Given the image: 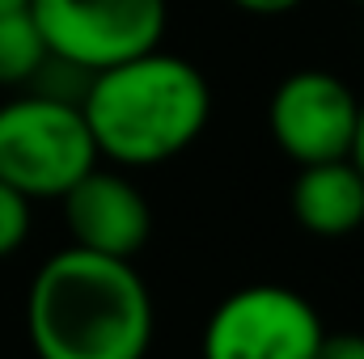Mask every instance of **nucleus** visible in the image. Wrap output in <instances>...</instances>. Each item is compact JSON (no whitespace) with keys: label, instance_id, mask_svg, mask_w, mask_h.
Segmentation results:
<instances>
[{"label":"nucleus","instance_id":"f257e3e1","mask_svg":"<svg viewBox=\"0 0 364 359\" xmlns=\"http://www.w3.org/2000/svg\"><path fill=\"white\" fill-rule=\"evenodd\" d=\"M153 330V292L127 258L68 245L30 279L26 338L34 359H144Z\"/></svg>","mask_w":364,"mask_h":359},{"label":"nucleus","instance_id":"f03ea898","mask_svg":"<svg viewBox=\"0 0 364 359\" xmlns=\"http://www.w3.org/2000/svg\"><path fill=\"white\" fill-rule=\"evenodd\" d=\"M81 114L97 161H110L114 170H149L174 161L203 136L212 85L191 60L153 47L93 72Z\"/></svg>","mask_w":364,"mask_h":359},{"label":"nucleus","instance_id":"7ed1b4c3","mask_svg":"<svg viewBox=\"0 0 364 359\" xmlns=\"http://www.w3.org/2000/svg\"><path fill=\"white\" fill-rule=\"evenodd\" d=\"M97 165L81 106L43 93H13L0 106V182L30 203L60 199Z\"/></svg>","mask_w":364,"mask_h":359},{"label":"nucleus","instance_id":"20e7f679","mask_svg":"<svg viewBox=\"0 0 364 359\" xmlns=\"http://www.w3.org/2000/svg\"><path fill=\"white\" fill-rule=\"evenodd\" d=\"M30 17L51 55L102 72L161 47L170 26L166 0H30Z\"/></svg>","mask_w":364,"mask_h":359},{"label":"nucleus","instance_id":"39448f33","mask_svg":"<svg viewBox=\"0 0 364 359\" xmlns=\"http://www.w3.org/2000/svg\"><path fill=\"white\" fill-rule=\"evenodd\" d=\"M322 334L326 326L301 292L284 283H250L212 309L199 359H314Z\"/></svg>","mask_w":364,"mask_h":359},{"label":"nucleus","instance_id":"423d86ee","mask_svg":"<svg viewBox=\"0 0 364 359\" xmlns=\"http://www.w3.org/2000/svg\"><path fill=\"white\" fill-rule=\"evenodd\" d=\"M356 110L360 97L343 77L326 68H301L275 85L267 101V131L275 148L296 165L339 161L352 153Z\"/></svg>","mask_w":364,"mask_h":359},{"label":"nucleus","instance_id":"0eeeda50","mask_svg":"<svg viewBox=\"0 0 364 359\" xmlns=\"http://www.w3.org/2000/svg\"><path fill=\"white\" fill-rule=\"evenodd\" d=\"M64 207V224L73 245L93 250V254H110V258H136L149 237H153V211L149 199L127 174H119L114 165H93L77 186H68L60 194Z\"/></svg>","mask_w":364,"mask_h":359},{"label":"nucleus","instance_id":"6e6552de","mask_svg":"<svg viewBox=\"0 0 364 359\" xmlns=\"http://www.w3.org/2000/svg\"><path fill=\"white\" fill-rule=\"evenodd\" d=\"M292 216L314 237H348L364 224V174L348 161L301 165L292 182Z\"/></svg>","mask_w":364,"mask_h":359},{"label":"nucleus","instance_id":"1a4fd4ad","mask_svg":"<svg viewBox=\"0 0 364 359\" xmlns=\"http://www.w3.org/2000/svg\"><path fill=\"white\" fill-rule=\"evenodd\" d=\"M47 60V43L30 9L0 13V89H26Z\"/></svg>","mask_w":364,"mask_h":359},{"label":"nucleus","instance_id":"9d476101","mask_svg":"<svg viewBox=\"0 0 364 359\" xmlns=\"http://www.w3.org/2000/svg\"><path fill=\"white\" fill-rule=\"evenodd\" d=\"M30 224H34V203L21 190H13L9 182H0V258H9L26 245Z\"/></svg>","mask_w":364,"mask_h":359},{"label":"nucleus","instance_id":"9b49d317","mask_svg":"<svg viewBox=\"0 0 364 359\" xmlns=\"http://www.w3.org/2000/svg\"><path fill=\"white\" fill-rule=\"evenodd\" d=\"M314 359H364V334H352V330L331 334V330H326Z\"/></svg>","mask_w":364,"mask_h":359},{"label":"nucleus","instance_id":"f8f14e48","mask_svg":"<svg viewBox=\"0 0 364 359\" xmlns=\"http://www.w3.org/2000/svg\"><path fill=\"white\" fill-rule=\"evenodd\" d=\"M229 4L242 9V13H250V17H284L296 4H305V0H229Z\"/></svg>","mask_w":364,"mask_h":359},{"label":"nucleus","instance_id":"ddd939ff","mask_svg":"<svg viewBox=\"0 0 364 359\" xmlns=\"http://www.w3.org/2000/svg\"><path fill=\"white\" fill-rule=\"evenodd\" d=\"M348 161L364 174V97H360V110H356V131H352V153H348Z\"/></svg>","mask_w":364,"mask_h":359},{"label":"nucleus","instance_id":"4468645a","mask_svg":"<svg viewBox=\"0 0 364 359\" xmlns=\"http://www.w3.org/2000/svg\"><path fill=\"white\" fill-rule=\"evenodd\" d=\"M13 9H30V0H0V13H13Z\"/></svg>","mask_w":364,"mask_h":359},{"label":"nucleus","instance_id":"2eb2a0df","mask_svg":"<svg viewBox=\"0 0 364 359\" xmlns=\"http://www.w3.org/2000/svg\"><path fill=\"white\" fill-rule=\"evenodd\" d=\"M356 4H364V0H356Z\"/></svg>","mask_w":364,"mask_h":359}]
</instances>
